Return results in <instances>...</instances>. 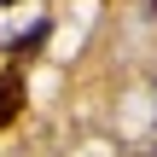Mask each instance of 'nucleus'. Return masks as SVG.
<instances>
[{"mask_svg":"<svg viewBox=\"0 0 157 157\" xmlns=\"http://www.w3.org/2000/svg\"><path fill=\"white\" fill-rule=\"evenodd\" d=\"M41 41H47V17H41V23H35V29H23V35H17V41H12V52H35V47H41Z\"/></svg>","mask_w":157,"mask_h":157,"instance_id":"2","label":"nucleus"},{"mask_svg":"<svg viewBox=\"0 0 157 157\" xmlns=\"http://www.w3.org/2000/svg\"><path fill=\"white\" fill-rule=\"evenodd\" d=\"M17 117H23V76L6 70V76H0V128H12Z\"/></svg>","mask_w":157,"mask_h":157,"instance_id":"1","label":"nucleus"},{"mask_svg":"<svg viewBox=\"0 0 157 157\" xmlns=\"http://www.w3.org/2000/svg\"><path fill=\"white\" fill-rule=\"evenodd\" d=\"M0 6H17V0H0Z\"/></svg>","mask_w":157,"mask_h":157,"instance_id":"3","label":"nucleus"}]
</instances>
